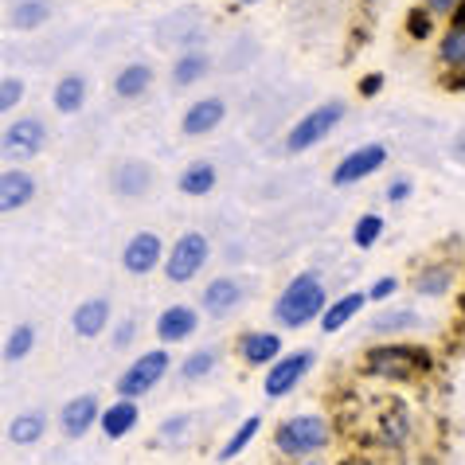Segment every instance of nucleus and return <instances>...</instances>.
I'll return each mask as SVG.
<instances>
[{"label": "nucleus", "mask_w": 465, "mask_h": 465, "mask_svg": "<svg viewBox=\"0 0 465 465\" xmlns=\"http://www.w3.org/2000/svg\"><path fill=\"white\" fill-rule=\"evenodd\" d=\"M325 305H329L325 282H321L313 270H305V274H297L290 286L282 290V297L274 302V317H278V325H286V329H302L313 317L325 313Z\"/></svg>", "instance_id": "1"}, {"label": "nucleus", "mask_w": 465, "mask_h": 465, "mask_svg": "<svg viewBox=\"0 0 465 465\" xmlns=\"http://www.w3.org/2000/svg\"><path fill=\"white\" fill-rule=\"evenodd\" d=\"M430 352L419 344H383V348H371L368 352V371L387 380H415L422 371H430Z\"/></svg>", "instance_id": "2"}, {"label": "nucleus", "mask_w": 465, "mask_h": 465, "mask_svg": "<svg viewBox=\"0 0 465 465\" xmlns=\"http://www.w3.org/2000/svg\"><path fill=\"white\" fill-rule=\"evenodd\" d=\"M325 442H329V426H325V419H317V415L286 419L278 426V434H274V446L282 450V454H290V458L317 454V450H325Z\"/></svg>", "instance_id": "3"}, {"label": "nucleus", "mask_w": 465, "mask_h": 465, "mask_svg": "<svg viewBox=\"0 0 465 465\" xmlns=\"http://www.w3.org/2000/svg\"><path fill=\"white\" fill-rule=\"evenodd\" d=\"M169 352L164 348H157V352H145V356H137L134 364H129L122 376H118V395L129 399V403H137L141 395H149L153 387H157L164 380V371H169Z\"/></svg>", "instance_id": "4"}, {"label": "nucleus", "mask_w": 465, "mask_h": 465, "mask_svg": "<svg viewBox=\"0 0 465 465\" xmlns=\"http://www.w3.org/2000/svg\"><path fill=\"white\" fill-rule=\"evenodd\" d=\"M341 118H344V106H341V102H325V106L309 110L305 118L286 134V149H290V153H305V149L321 145V141H325L332 129H337Z\"/></svg>", "instance_id": "5"}, {"label": "nucleus", "mask_w": 465, "mask_h": 465, "mask_svg": "<svg viewBox=\"0 0 465 465\" xmlns=\"http://www.w3.org/2000/svg\"><path fill=\"white\" fill-rule=\"evenodd\" d=\"M208 239L200 235V231H188V235L176 239V247L169 251V282H192L203 270V262H208Z\"/></svg>", "instance_id": "6"}, {"label": "nucleus", "mask_w": 465, "mask_h": 465, "mask_svg": "<svg viewBox=\"0 0 465 465\" xmlns=\"http://www.w3.org/2000/svg\"><path fill=\"white\" fill-rule=\"evenodd\" d=\"M47 141V129L40 118H20L5 129V137H0V153H5L8 161H28L35 153L44 149Z\"/></svg>", "instance_id": "7"}, {"label": "nucleus", "mask_w": 465, "mask_h": 465, "mask_svg": "<svg viewBox=\"0 0 465 465\" xmlns=\"http://www.w3.org/2000/svg\"><path fill=\"white\" fill-rule=\"evenodd\" d=\"M313 368V352H290V356H282L278 364H270L266 368V395L270 399H286V395H293V387L305 380V371Z\"/></svg>", "instance_id": "8"}, {"label": "nucleus", "mask_w": 465, "mask_h": 465, "mask_svg": "<svg viewBox=\"0 0 465 465\" xmlns=\"http://www.w3.org/2000/svg\"><path fill=\"white\" fill-rule=\"evenodd\" d=\"M383 164H387V145H360L332 169V184L348 188V184H356V180L371 176L376 169H383Z\"/></svg>", "instance_id": "9"}, {"label": "nucleus", "mask_w": 465, "mask_h": 465, "mask_svg": "<svg viewBox=\"0 0 465 465\" xmlns=\"http://www.w3.org/2000/svg\"><path fill=\"white\" fill-rule=\"evenodd\" d=\"M161 254H164L161 235H153V231H137V235L125 242V251H122V266L129 270V274H149V270H157Z\"/></svg>", "instance_id": "10"}, {"label": "nucleus", "mask_w": 465, "mask_h": 465, "mask_svg": "<svg viewBox=\"0 0 465 465\" xmlns=\"http://www.w3.org/2000/svg\"><path fill=\"white\" fill-rule=\"evenodd\" d=\"M98 415H102L98 395H74L71 403H63V411H59V430L67 438H83L90 426L98 422Z\"/></svg>", "instance_id": "11"}, {"label": "nucleus", "mask_w": 465, "mask_h": 465, "mask_svg": "<svg viewBox=\"0 0 465 465\" xmlns=\"http://www.w3.org/2000/svg\"><path fill=\"white\" fill-rule=\"evenodd\" d=\"M35 196V180L24 169H8L0 173V215L28 208V200Z\"/></svg>", "instance_id": "12"}, {"label": "nucleus", "mask_w": 465, "mask_h": 465, "mask_svg": "<svg viewBox=\"0 0 465 465\" xmlns=\"http://www.w3.org/2000/svg\"><path fill=\"white\" fill-rule=\"evenodd\" d=\"M196 325H200V317L192 305H169L157 317V337L164 344H176V341H188L192 332H196Z\"/></svg>", "instance_id": "13"}, {"label": "nucleus", "mask_w": 465, "mask_h": 465, "mask_svg": "<svg viewBox=\"0 0 465 465\" xmlns=\"http://www.w3.org/2000/svg\"><path fill=\"white\" fill-rule=\"evenodd\" d=\"M223 114H227V106L219 98H200L196 106H188V114H184V122H180V129H184L188 137H203V134H212V129L223 122Z\"/></svg>", "instance_id": "14"}, {"label": "nucleus", "mask_w": 465, "mask_h": 465, "mask_svg": "<svg viewBox=\"0 0 465 465\" xmlns=\"http://www.w3.org/2000/svg\"><path fill=\"white\" fill-rule=\"evenodd\" d=\"M203 313H212V317H227L231 309H235L242 302V286L235 278H215L208 282V290H203Z\"/></svg>", "instance_id": "15"}, {"label": "nucleus", "mask_w": 465, "mask_h": 465, "mask_svg": "<svg viewBox=\"0 0 465 465\" xmlns=\"http://www.w3.org/2000/svg\"><path fill=\"white\" fill-rule=\"evenodd\" d=\"M239 356L247 360L251 368L274 364V360L282 356V341H278V332H247V337L239 341Z\"/></svg>", "instance_id": "16"}, {"label": "nucleus", "mask_w": 465, "mask_h": 465, "mask_svg": "<svg viewBox=\"0 0 465 465\" xmlns=\"http://www.w3.org/2000/svg\"><path fill=\"white\" fill-rule=\"evenodd\" d=\"M137 419H141L137 403H129V399H118V403H110V407L98 415V426H102V434L118 442V438H125L129 430H134Z\"/></svg>", "instance_id": "17"}, {"label": "nucleus", "mask_w": 465, "mask_h": 465, "mask_svg": "<svg viewBox=\"0 0 465 465\" xmlns=\"http://www.w3.org/2000/svg\"><path fill=\"white\" fill-rule=\"evenodd\" d=\"M106 321H110V302L106 297H90V302H83L79 309H74V317H71V325L79 337H98L102 329H106Z\"/></svg>", "instance_id": "18"}, {"label": "nucleus", "mask_w": 465, "mask_h": 465, "mask_svg": "<svg viewBox=\"0 0 465 465\" xmlns=\"http://www.w3.org/2000/svg\"><path fill=\"white\" fill-rule=\"evenodd\" d=\"M364 302H368V293H344L341 302H332V305H325V313H321V329L325 332H341L348 321H352L360 309H364Z\"/></svg>", "instance_id": "19"}, {"label": "nucleus", "mask_w": 465, "mask_h": 465, "mask_svg": "<svg viewBox=\"0 0 465 465\" xmlns=\"http://www.w3.org/2000/svg\"><path fill=\"white\" fill-rule=\"evenodd\" d=\"M149 184H153V173H149V164H141V161H129L114 173V192H118V196H145Z\"/></svg>", "instance_id": "20"}, {"label": "nucleus", "mask_w": 465, "mask_h": 465, "mask_svg": "<svg viewBox=\"0 0 465 465\" xmlns=\"http://www.w3.org/2000/svg\"><path fill=\"white\" fill-rule=\"evenodd\" d=\"M47 430V419H44V411H24V415H16L8 422V438L16 446H35L44 438Z\"/></svg>", "instance_id": "21"}, {"label": "nucleus", "mask_w": 465, "mask_h": 465, "mask_svg": "<svg viewBox=\"0 0 465 465\" xmlns=\"http://www.w3.org/2000/svg\"><path fill=\"white\" fill-rule=\"evenodd\" d=\"M153 83V71L145 67V63H129V67L114 79V90H118V98H141Z\"/></svg>", "instance_id": "22"}, {"label": "nucleus", "mask_w": 465, "mask_h": 465, "mask_svg": "<svg viewBox=\"0 0 465 465\" xmlns=\"http://www.w3.org/2000/svg\"><path fill=\"white\" fill-rule=\"evenodd\" d=\"M212 188H215V164H208V161L188 164L184 176H180V192H184V196H208Z\"/></svg>", "instance_id": "23"}, {"label": "nucleus", "mask_w": 465, "mask_h": 465, "mask_svg": "<svg viewBox=\"0 0 465 465\" xmlns=\"http://www.w3.org/2000/svg\"><path fill=\"white\" fill-rule=\"evenodd\" d=\"M86 102V79L83 74H67L59 86H55V110L59 114H79Z\"/></svg>", "instance_id": "24"}, {"label": "nucleus", "mask_w": 465, "mask_h": 465, "mask_svg": "<svg viewBox=\"0 0 465 465\" xmlns=\"http://www.w3.org/2000/svg\"><path fill=\"white\" fill-rule=\"evenodd\" d=\"M203 74H208V55H200V51H184V55L176 59V67H173V83L176 86H192V83H200Z\"/></svg>", "instance_id": "25"}, {"label": "nucleus", "mask_w": 465, "mask_h": 465, "mask_svg": "<svg viewBox=\"0 0 465 465\" xmlns=\"http://www.w3.org/2000/svg\"><path fill=\"white\" fill-rule=\"evenodd\" d=\"M450 282H454V270H450V266H430V270H422V274L415 278V293L442 297L450 290Z\"/></svg>", "instance_id": "26"}, {"label": "nucleus", "mask_w": 465, "mask_h": 465, "mask_svg": "<svg viewBox=\"0 0 465 465\" xmlns=\"http://www.w3.org/2000/svg\"><path fill=\"white\" fill-rule=\"evenodd\" d=\"M419 313L415 309H383L380 317H371V332H399V329H415Z\"/></svg>", "instance_id": "27"}, {"label": "nucleus", "mask_w": 465, "mask_h": 465, "mask_svg": "<svg viewBox=\"0 0 465 465\" xmlns=\"http://www.w3.org/2000/svg\"><path fill=\"white\" fill-rule=\"evenodd\" d=\"M258 426H262V419H258V415H251L247 422H242L239 426V430L235 434H231L227 438V442H223V450H219V461H231V458H239L242 454V450H247L251 446V438L258 434Z\"/></svg>", "instance_id": "28"}, {"label": "nucleus", "mask_w": 465, "mask_h": 465, "mask_svg": "<svg viewBox=\"0 0 465 465\" xmlns=\"http://www.w3.org/2000/svg\"><path fill=\"white\" fill-rule=\"evenodd\" d=\"M47 16H51L47 0H20V5L12 8V24H16V28H40Z\"/></svg>", "instance_id": "29"}, {"label": "nucleus", "mask_w": 465, "mask_h": 465, "mask_svg": "<svg viewBox=\"0 0 465 465\" xmlns=\"http://www.w3.org/2000/svg\"><path fill=\"white\" fill-rule=\"evenodd\" d=\"M35 348V329L32 325H16L8 332V341H5V360L8 364H16V360H24Z\"/></svg>", "instance_id": "30"}, {"label": "nucleus", "mask_w": 465, "mask_h": 465, "mask_svg": "<svg viewBox=\"0 0 465 465\" xmlns=\"http://www.w3.org/2000/svg\"><path fill=\"white\" fill-rule=\"evenodd\" d=\"M380 235H383V219H380V215H360V219H356L352 239H356V247H360V251L376 247V239H380Z\"/></svg>", "instance_id": "31"}, {"label": "nucleus", "mask_w": 465, "mask_h": 465, "mask_svg": "<svg viewBox=\"0 0 465 465\" xmlns=\"http://www.w3.org/2000/svg\"><path fill=\"white\" fill-rule=\"evenodd\" d=\"M212 368H215V352H212V348H200V352H192V356L184 360L180 376H184V380H203Z\"/></svg>", "instance_id": "32"}, {"label": "nucleus", "mask_w": 465, "mask_h": 465, "mask_svg": "<svg viewBox=\"0 0 465 465\" xmlns=\"http://www.w3.org/2000/svg\"><path fill=\"white\" fill-rule=\"evenodd\" d=\"M442 59L450 67H465V28H454L442 40Z\"/></svg>", "instance_id": "33"}, {"label": "nucleus", "mask_w": 465, "mask_h": 465, "mask_svg": "<svg viewBox=\"0 0 465 465\" xmlns=\"http://www.w3.org/2000/svg\"><path fill=\"white\" fill-rule=\"evenodd\" d=\"M20 98H24V83L20 79H5V83H0V114H8L12 106H20Z\"/></svg>", "instance_id": "34"}, {"label": "nucleus", "mask_w": 465, "mask_h": 465, "mask_svg": "<svg viewBox=\"0 0 465 465\" xmlns=\"http://www.w3.org/2000/svg\"><path fill=\"white\" fill-rule=\"evenodd\" d=\"M430 28H434V24H430V12H411V16H407V32L411 35H415V40H426V35H430Z\"/></svg>", "instance_id": "35"}, {"label": "nucleus", "mask_w": 465, "mask_h": 465, "mask_svg": "<svg viewBox=\"0 0 465 465\" xmlns=\"http://www.w3.org/2000/svg\"><path fill=\"white\" fill-rule=\"evenodd\" d=\"M399 290V278H380L376 286L368 290V302H387V297H391Z\"/></svg>", "instance_id": "36"}, {"label": "nucleus", "mask_w": 465, "mask_h": 465, "mask_svg": "<svg viewBox=\"0 0 465 465\" xmlns=\"http://www.w3.org/2000/svg\"><path fill=\"white\" fill-rule=\"evenodd\" d=\"M407 196H411V180H403V176L391 180V188H387V200L399 203V200H407Z\"/></svg>", "instance_id": "37"}, {"label": "nucleus", "mask_w": 465, "mask_h": 465, "mask_svg": "<svg viewBox=\"0 0 465 465\" xmlns=\"http://www.w3.org/2000/svg\"><path fill=\"white\" fill-rule=\"evenodd\" d=\"M383 90V74H364V83H360V94L364 98H376Z\"/></svg>", "instance_id": "38"}, {"label": "nucleus", "mask_w": 465, "mask_h": 465, "mask_svg": "<svg viewBox=\"0 0 465 465\" xmlns=\"http://www.w3.org/2000/svg\"><path fill=\"white\" fill-rule=\"evenodd\" d=\"M129 341H134V321H122L118 332H114V348H125Z\"/></svg>", "instance_id": "39"}, {"label": "nucleus", "mask_w": 465, "mask_h": 465, "mask_svg": "<svg viewBox=\"0 0 465 465\" xmlns=\"http://www.w3.org/2000/svg\"><path fill=\"white\" fill-rule=\"evenodd\" d=\"M442 86H446V90H465V67H461V71H454V74H446Z\"/></svg>", "instance_id": "40"}, {"label": "nucleus", "mask_w": 465, "mask_h": 465, "mask_svg": "<svg viewBox=\"0 0 465 465\" xmlns=\"http://www.w3.org/2000/svg\"><path fill=\"white\" fill-rule=\"evenodd\" d=\"M450 20H454V28H465V0H458V5H454Z\"/></svg>", "instance_id": "41"}, {"label": "nucleus", "mask_w": 465, "mask_h": 465, "mask_svg": "<svg viewBox=\"0 0 465 465\" xmlns=\"http://www.w3.org/2000/svg\"><path fill=\"white\" fill-rule=\"evenodd\" d=\"M458 0H430V12H454Z\"/></svg>", "instance_id": "42"}, {"label": "nucleus", "mask_w": 465, "mask_h": 465, "mask_svg": "<svg viewBox=\"0 0 465 465\" xmlns=\"http://www.w3.org/2000/svg\"><path fill=\"white\" fill-rule=\"evenodd\" d=\"M458 153H461V157H465V141H461V145H458Z\"/></svg>", "instance_id": "43"}, {"label": "nucleus", "mask_w": 465, "mask_h": 465, "mask_svg": "<svg viewBox=\"0 0 465 465\" xmlns=\"http://www.w3.org/2000/svg\"><path fill=\"white\" fill-rule=\"evenodd\" d=\"M247 5H251V0H247Z\"/></svg>", "instance_id": "44"}]
</instances>
